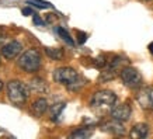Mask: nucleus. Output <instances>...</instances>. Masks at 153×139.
<instances>
[{
    "label": "nucleus",
    "instance_id": "nucleus-11",
    "mask_svg": "<svg viewBox=\"0 0 153 139\" xmlns=\"http://www.w3.org/2000/svg\"><path fill=\"white\" fill-rule=\"evenodd\" d=\"M48 110V101L45 98H37L35 101L33 103V106H31V111L35 117H41L44 115Z\"/></svg>",
    "mask_w": 153,
    "mask_h": 139
},
{
    "label": "nucleus",
    "instance_id": "nucleus-7",
    "mask_svg": "<svg viewBox=\"0 0 153 139\" xmlns=\"http://www.w3.org/2000/svg\"><path fill=\"white\" fill-rule=\"evenodd\" d=\"M131 114H132V110H131L129 104H118V106H114L111 108V117L114 120H118L121 122H125L131 118Z\"/></svg>",
    "mask_w": 153,
    "mask_h": 139
},
{
    "label": "nucleus",
    "instance_id": "nucleus-5",
    "mask_svg": "<svg viewBox=\"0 0 153 139\" xmlns=\"http://www.w3.org/2000/svg\"><path fill=\"white\" fill-rule=\"evenodd\" d=\"M120 76L124 84L129 88H138L142 84V74L132 66H124L120 72Z\"/></svg>",
    "mask_w": 153,
    "mask_h": 139
},
{
    "label": "nucleus",
    "instance_id": "nucleus-1",
    "mask_svg": "<svg viewBox=\"0 0 153 139\" xmlns=\"http://www.w3.org/2000/svg\"><path fill=\"white\" fill-rule=\"evenodd\" d=\"M53 80H55L56 83L68 86L69 88H76V87L83 86V82L80 80L77 72L73 68H69V66L58 68L53 72Z\"/></svg>",
    "mask_w": 153,
    "mask_h": 139
},
{
    "label": "nucleus",
    "instance_id": "nucleus-18",
    "mask_svg": "<svg viewBox=\"0 0 153 139\" xmlns=\"http://www.w3.org/2000/svg\"><path fill=\"white\" fill-rule=\"evenodd\" d=\"M77 35H79V42H80V44H83V42L86 41V34H83V33H79V34H77Z\"/></svg>",
    "mask_w": 153,
    "mask_h": 139
},
{
    "label": "nucleus",
    "instance_id": "nucleus-17",
    "mask_svg": "<svg viewBox=\"0 0 153 139\" xmlns=\"http://www.w3.org/2000/svg\"><path fill=\"white\" fill-rule=\"evenodd\" d=\"M27 3H34V6L41 7V9H45V7L49 6V3H45V1H41V0H27Z\"/></svg>",
    "mask_w": 153,
    "mask_h": 139
},
{
    "label": "nucleus",
    "instance_id": "nucleus-3",
    "mask_svg": "<svg viewBox=\"0 0 153 139\" xmlns=\"http://www.w3.org/2000/svg\"><path fill=\"white\" fill-rule=\"evenodd\" d=\"M17 65L21 70L24 72H28V73H34L37 72L39 68H41V55L37 49H28L23 54V55L19 58L17 60Z\"/></svg>",
    "mask_w": 153,
    "mask_h": 139
},
{
    "label": "nucleus",
    "instance_id": "nucleus-16",
    "mask_svg": "<svg viewBox=\"0 0 153 139\" xmlns=\"http://www.w3.org/2000/svg\"><path fill=\"white\" fill-rule=\"evenodd\" d=\"M56 33L60 35V38L63 39L65 42H68V44H70V45H73V39L70 38V35H69V33L66 31L65 28H62V27H58L56 28Z\"/></svg>",
    "mask_w": 153,
    "mask_h": 139
},
{
    "label": "nucleus",
    "instance_id": "nucleus-4",
    "mask_svg": "<svg viewBox=\"0 0 153 139\" xmlns=\"http://www.w3.org/2000/svg\"><path fill=\"white\" fill-rule=\"evenodd\" d=\"M117 103L115 93L110 91V90H100L96 91L91 96L90 100V106L96 108V110H105V108H112Z\"/></svg>",
    "mask_w": 153,
    "mask_h": 139
},
{
    "label": "nucleus",
    "instance_id": "nucleus-9",
    "mask_svg": "<svg viewBox=\"0 0 153 139\" xmlns=\"http://www.w3.org/2000/svg\"><path fill=\"white\" fill-rule=\"evenodd\" d=\"M101 129L105 131V132H110V134H112V135H124L125 134V128L122 125V122L118 120H114V118H112L111 121H107L105 124L102 125Z\"/></svg>",
    "mask_w": 153,
    "mask_h": 139
},
{
    "label": "nucleus",
    "instance_id": "nucleus-13",
    "mask_svg": "<svg viewBox=\"0 0 153 139\" xmlns=\"http://www.w3.org/2000/svg\"><path fill=\"white\" fill-rule=\"evenodd\" d=\"M93 134V131L91 129H87V128H79V129H76L74 132L69 135V138H73V139H87L91 136Z\"/></svg>",
    "mask_w": 153,
    "mask_h": 139
},
{
    "label": "nucleus",
    "instance_id": "nucleus-8",
    "mask_svg": "<svg viewBox=\"0 0 153 139\" xmlns=\"http://www.w3.org/2000/svg\"><path fill=\"white\" fill-rule=\"evenodd\" d=\"M21 49H23V45L19 41L13 39V41L7 42L6 45L1 46V55L4 56L6 59H14L21 54Z\"/></svg>",
    "mask_w": 153,
    "mask_h": 139
},
{
    "label": "nucleus",
    "instance_id": "nucleus-14",
    "mask_svg": "<svg viewBox=\"0 0 153 139\" xmlns=\"http://www.w3.org/2000/svg\"><path fill=\"white\" fill-rule=\"evenodd\" d=\"M45 52H47L48 56H51L52 59L59 60L63 58V51L59 49V48H45Z\"/></svg>",
    "mask_w": 153,
    "mask_h": 139
},
{
    "label": "nucleus",
    "instance_id": "nucleus-2",
    "mask_svg": "<svg viewBox=\"0 0 153 139\" xmlns=\"http://www.w3.org/2000/svg\"><path fill=\"white\" fill-rule=\"evenodd\" d=\"M6 90L9 100L16 106H23L30 96V87L21 83L20 80H10L6 86Z\"/></svg>",
    "mask_w": 153,
    "mask_h": 139
},
{
    "label": "nucleus",
    "instance_id": "nucleus-24",
    "mask_svg": "<svg viewBox=\"0 0 153 139\" xmlns=\"http://www.w3.org/2000/svg\"><path fill=\"white\" fill-rule=\"evenodd\" d=\"M152 110H153V108H152Z\"/></svg>",
    "mask_w": 153,
    "mask_h": 139
},
{
    "label": "nucleus",
    "instance_id": "nucleus-23",
    "mask_svg": "<svg viewBox=\"0 0 153 139\" xmlns=\"http://www.w3.org/2000/svg\"><path fill=\"white\" fill-rule=\"evenodd\" d=\"M0 55H1V52H0Z\"/></svg>",
    "mask_w": 153,
    "mask_h": 139
},
{
    "label": "nucleus",
    "instance_id": "nucleus-6",
    "mask_svg": "<svg viewBox=\"0 0 153 139\" xmlns=\"http://www.w3.org/2000/svg\"><path fill=\"white\" fill-rule=\"evenodd\" d=\"M136 100L139 106L145 110L153 108V87H142L136 94Z\"/></svg>",
    "mask_w": 153,
    "mask_h": 139
},
{
    "label": "nucleus",
    "instance_id": "nucleus-22",
    "mask_svg": "<svg viewBox=\"0 0 153 139\" xmlns=\"http://www.w3.org/2000/svg\"><path fill=\"white\" fill-rule=\"evenodd\" d=\"M1 90H3V82L0 80V91H1Z\"/></svg>",
    "mask_w": 153,
    "mask_h": 139
},
{
    "label": "nucleus",
    "instance_id": "nucleus-10",
    "mask_svg": "<svg viewBox=\"0 0 153 139\" xmlns=\"http://www.w3.org/2000/svg\"><path fill=\"white\" fill-rule=\"evenodd\" d=\"M148 134H149V125L140 122V124H136V125L132 126V129L129 132V136L132 139H143L148 136Z\"/></svg>",
    "mask_w": 153,
    "mask_h": 139
},
{
    "label": "nucleus",
    "instance_id": "nucleus-15",
    "mask_svg": "<svg viewBox=\"0 0 153 139\" xmlns=\"http://www.w3.org/2000/svg\"><path fill=\"white\" fill-rule=\"evenodd\" d=\"M65 110V103H56L53 106L51 107V117L55 120L56 117L60 115V112Z\"/></svg>",
    "mask_w": 153,
    "mask_h": 139
},
{
    "label": "nucleus",
    "instance_id": "nucleus-21",
    "mask_svg": "<svg viewBox=\"0 0 153 139\" xmlns=\"http://www.w3.org/2000/svg\"><path fill=\"white\" fill-rule=\"evenodd\" d=\"M149 51L153 54V42H152V44H149Z\"/></svg>",
    "mask_w": 153,
    "mask_h": 139
},
{
    "label": "nucleus",
    "instance_id": "nucleus-19",
    "mask_svg": "<svg viewBox=\"0 0 153 139\" xmlns=\"http://www.w3.org/2000/svg\"><path fill=\"white\" fill-rule=\"evenodd\" d=\"M34 23L38 24V25H44V21H42V20L39 19V17H37V16L34 17Z\"/></svg>",
    "mask_w": 153,
    "mask_h": 139
},
{
    "label": "nucleus",
    "instance_id": "nucleus-20",
    "mask_svg": "<svg viewBox=\"0 0 153 139\" xmlns=\"http://www.w3.org/2000/svg\"><path fill=\"white\" fill-rule=\"evenodd\" d=\"M23 14H33V10L28 9V7H27V9H24V10H23Z\"/></svg>",
    "mask_w": 153,
    "mask_h": 139
},
{
    "label": "nucleus",
    "instance_id": "nucleus-12",
    "mask_svg": "<svg viewBox=\"0 0 153 139\" xmlns=\"http://www.w3.org/2000/svg\"><path fill=\"white\" fill-rule=\"evenodd\" d=\"M28 87H30V90L31 91H35V93H45L48 90V86L47 83L44 82L42 79H39V77H35V79H33L31 82H30V84H28Z\"/></svg>",
    "mask_w": 153,
    "mask_h": 139
}]
</instances>
